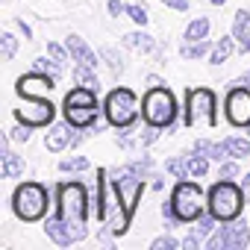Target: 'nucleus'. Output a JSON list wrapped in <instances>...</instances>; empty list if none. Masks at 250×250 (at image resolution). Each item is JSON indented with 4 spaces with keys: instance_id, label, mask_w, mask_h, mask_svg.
<instances>
[{
    "instance_id": "obj_1",
    "label": "nucleus",
    "mask_w": 250,
    "mask_h": 250,
    "mask_svg": "<svg viewBox=\"0 0 250 250\" xmlns=\"http://www.w3.org/2000/svg\"><path fill=\"white\" fill-rule=\"evenodd\" d=\"M88 212H91V197L80 180L56 186V215L68 227L74 241H83L88 235Z\"/></svg>"
},
{
    "instance_id": "obj_2",
    "label": "nucleus",
    "mask_w": 250,
    "mask_h": 250,
    "mask_svg": "<svg viewBox=\"0 0 250 250\" xmlns=\"http://www.w3.org/2000/svg\"><path fill=\"white\" fill-rule=\"evenodd\" d=\"M139 112H142V103H139L133 88L118 85L103 100V115H106V121L112 124L115 130H130L133 124L139 121Z\"/></svg>"
},
{
    "instance_id": "obj_3",
    "label": "nucleus",
    "mask_w": 250,
    "mask_h": 250,
    "mask_svg": "<svg viewBox=\"0 0 250 250\" xmlns=\"http://www.w3.org/2000/svg\"><path fill=\"white\" fill-rule=\"evenodd\" d=\"M47 206H50V191L42 186V183H21L15 191H12V212L24 221V224H36L47 215Z\"/></svg>"
},
{
    "instance_id": "obj_4",
    "label": "nucleus",
    "mask_w": 250,
    "mask_h": 250,
    "mask_svg": "<svg viewBox=\"0 0 250 250\" xmlns=\"http://www.w3.org/2000/svg\"><path fill=\"white\" fill-rule=\"evenodd\" d=\"M142 118H145L147 127L168 130L171 124L177 121V100H174V94L165 85L147 88V94L142 97Z\"/></svg>"
},
{
    "instance_id": "obj_5",
    "label": "nucleus",
    "mask_w": 250,
    "mask_h": 250,
    "mask_svg": "<svg viewBox=\"0 0 250 250\" xmlns=\"http://www.w3.org/2000/svg\"><path fill=\"white\" fill-rule=\"evenodd\" d=\"M171 203H174L180 224H194L203 212H209V194H203V188L197 183H188V180H180L174 186Z\"/></svg>"
},
{
    "instance_id": "obj_6",
    "label": "nucleus",
    "mask_w": 250,
    "mask_h": 250,
    "mask_svg": "<svg viewBox=\"0 0 250 250\" xmlns=\"http://www.w3.org/2000/svg\"><path fill=\"white\" fill-rule=\"evenodd\" d=\"M244 209V194L241 188L232 183V180H218L212 188H209V212L227 224V221H235Z\"/></svg>"
},
{
    "instance_id": "obj_7",
    "label": "nucleus",
    "mask_w": 250,
    "mask_h": 250,
    "mask_svg": "<svg viewBox=\"0 0 250 250\" xmlns=\"http://www.w3.org/2000/svg\"><path fill=\"white\" fill-rule=\"evenodd\" d=\"M218 124V100L212 88H188L186 91V127H215Z\"/></svg>"
},
{
    "instance_id": "obj_8",
    "label": "nucleus",
    "mask_w": 250,
    "mask_h": 250,
    "mask_svg": "<svg viewBox=\"0 0 250 250\" xmlns=\"http://www.w3.org/2000/svg\"><path fill=\"white\" fill-rule=\"evenodd\" d=\"M109 177H112V180H109L112 194H118V200L127 206V212L136 215V206H139V200H142V191H145V180H147V177L139 174L133 162L124 165V168H115Z\"/></svg>"
},
{
    "instance_id": "obj_9",
    "label": "nucleus",
    "mask_w": 250,
    "mask_h": 250,
    "mask_svg": "<svg viewBox=\"0 0 250 250\" xmlns=\"http://www.w3.org/2000/svg\"><path fill=\"white\" fill-rule=\"evenodd\" d=\"M56 115V106L47 97H24V106L15 109V121L27 124V127L39 130V127H50Z\"/></svg>"
},
{
    "instance_id": "obj_10",
    "label": "nucleus",
    "mask_w": 250,
    "mask_h": 250,
    "mask_svg": "<svg viewBox=\"0 0 250 250\" xmlns=\"http://www.w3.org/2000/svg\"><path fill=\"white\" fill-rule=\"evenodd\" d=\"M224 112H227V121L232 127H250V85H235L227 91V100H224Z\"/></svg>"
},
{
    "instance_id": "obj_11",
    "label": "nucleus",
    "mask_w": 250,
    "mask_h": 250,
    "mask_svg": "<svg viewBox=\"0 0 250 250\" xmlns=\"http://www.w3.org/2000/svg\"><path fill=\"white\" fill-rule=\"evenodd\" d=\"M53 88H56V77L42 74V71H36V68H33L30 74L18 77V83H15L18 97H47Z\"/></svg>"
},
{
    "instance_id": "obj_12",
    "label": "nucleus",
    "mask_w": 250,
    "mask_h": 250,
    "mask_svg": "<svg viewBox=\"0 0 250 250\" xmlns=\"http://www.w3.org/2000/svg\"><path fill=\"white\" fill-rule=\"evenodd\" d=\"M62 115L74 130H88L100 118V106L97 103H62Z\"/></svg>"
},
{
    "instance_id": "obj_13",
    "label": "nucleus",
    "mask_w": 250,
    "mask_h": 250,
    "mask_svg": "<svg viewBox=\"0 0 250 250\" xmlns=\"http://www.w3.org/2000/svg\"><path fill=\"white\" fill-rule=\"evenodd\" d=\"M65 47H68V53H71V59H74L77 65H88V68H94V71H97V65L103 62V59H100V53H94V50L85 44V39H83V36H77V33H71V36L65 39Z\"/></svg>"
},
{
    "instance_id": "obj_14",
    "label": "nucleus",
    "mask_w": 250,
    "mask_h": 250,
    "mask_svg": "<svg viewBox=\"0 0 250 250\" xmlns=\"http://www.w3.org/2000/svg\"><path fill=\"white\" fill-rule=\"evenodd\" d=\"M221 235H224V250H244L250 244V227L244 221H227L221 227Z\"/></svg>"
},
{
    "instance_id": "obj_15",
    "label": "nucleus",
    "mask_w": 250,
    "mask_h": 250,
    "mask_svg": "<svg viewBox=\"0 0 250 250\" xmlns=\"http://www.w3.org/2000/svg\"><path fill=\"white\" fill-rule=\"evenodd\" d=\"M106 186H109V180H106V171L100 168V171H97V180H94V191H91V212H94V218H97L100 224L109 218V197H106Z\"/></svg>"
},
{
    "instance_id": "obj_16",
    "label": "nucleus",
    "mask_w": 250,
    "mask_h": 250,
    "mask_svg": "<svg viewBox=\"0 0 250 250\" xmlns=\"http://www.w3.org/2000/svg\"><path fill=\"white\" fill-rule=\"evenodd\" d=\"M9 136L3 139V150H0V162H3V168H0V177L3 180H18L24 177V156H18L15 150H9Z\"/></svg>"
},
{
    "instance_id": "obj_17",
    "label": "nucleus",
    "mask_w": 250,
    "mask_h": 250,
    "mask_svg": "<svg viewBox=\"0 0 250 250\" xmlns=\"http://www.w3.org/2000/svg\"><path fill=\"white\" fill-rule=\"evenodd\" d=\"M71 124L65 121V124H53V127L47 130V136H44V147L50 150V153H62V150H68L71 147Z\"/></svg>"
},
{
    "instance_id": "obj_18",
    "label": "nucleus",
    "mask_w": 250,
    "mask_h": 250,
    "mask_svg": "<svg viewBox=\"0 0 250 250\" xmlns=\"http://www.w3.org/2000/svg\"><path fill=\"white\" fill-rule=\"evenodd\" d=\"M44 235H47L53 244H59V247H71V244H77V241H74V235L68 232V227L62 224V218H59V215H53V218H47V221H44Z\"/></svg>"
},
{
    "instance_id": "obj_19",
    "label": "nucleus",
    "mask_w": 250,
    "mask_h": 250,
    "mask_svg": "<svg viewBox=\"0 0 250 250\" xmlns=\"http://www.w3.org/2000/svg\"><path fill=\"white\" fill-rule=\"evenodd\" d=\"M121 44H124V47H130V50H136V53H153V50H156V39L147 36L145 30H133V33H127V36L121 39Z\"/></svg>"
},
{
    "instance_id": "obj_20",
    "label": "nucleus",
    "mask_w": 250,
    "mask_h": 250,
    "mask_svg": "<svg viewBox=\"0 0 250 250\" xmlns=\"http://www.w3.org/2000/svg\"><path fill=\"white\" fill-rule=\"evenodd\" d=\"M232 53H235V36L215 39V44H212V50H209V62H212V65H224Z\"/></svg>"
},
{
    "instance_id": "obj_21",
    "label": "nucleus",
    "mask_w": 250,
    "mask_h": 250,
    "mask_svg": "<svg viewBox=\"0 0 250 250\" xmlns=\"http://www.w3.org/2000/svg\"><path fill=\"white\" fill-rule=\"evenodd\" d=\"M194 150L206 153V156H209L212 162H227V159H229V153H227L224 142H209V139H197V142H194Z\"/></svg>"
},
{
    "instance_id": "obj_22",
    "label": "nucleus",
    "mask_w": 250,
    "mask_h": 250,
    "mask_svg": "<svg viewBox=\"0 0 250 250\" xmlns=\"http://www.w3.org/2000/svg\"><path fill=\"white\" fill-rule=\"evenodd\" d=\"M209 30H212L209 18H194V21H188L183 36H186V42H203V39H209Z\"/></svg>"
},
{
    "instance_id": "obj_23",
    "label": "nucleus",
    "mask_w": 250,
    "mask_h": 250,
    "mask_svg": "<svg viewBox=\"0 0 250 250\" xmlns=\"http://www.w3.org/2000/svg\"><path fill=\"white\" fill-rule=\"evenodd\" d=\"M212 44H215V42H209V39H203V42H186V44L180 47V56H183V59H203V56H209Z\"/></svg>"
},
{
    "instance_id": "obj_24",
    "label": "nucleus",
    "mask_w": 250,
    "mask_h": 250,
    "mask_svg": "<svg viewBox=\"0 0 250 250\" xmlns=\"http://www.w3.org/2000/svg\"><path fill=\"white\" fill-rule=\"evenodd\" d=\"M186 159H188V171H191V177H206L209 174V156L206 153H200V150H191V153H186Z\"/></svg>"
},
{
    "instance_id": "obj_25",
    "label": "nucleus",
    "mask_w": 250,
    "mask_h": 250,
    "mask_svg": "<svg viewBox=\"0 0 250 250\" xmlns=\"http://www.w3.org/2000/svg\"><path fill=\"white\" fill-rule=\"evenodd\" d=\"M224 147H227L229 159H244V156H250V142H247V139L229 136V139H224Z\"/></svg>"
},
{
    "instance_id": "obj_26",
    "label": "nucleus",
    "mask_w": 250,
    "mask_h": 250,
    "mask_svg": "<svg viewBox=\"0 0 250 250\" xmlns=\"http://www.w3.org/2000/svg\"><path fill=\"white\" fill-rule=\"evenodd\" d=\"M232 36H235V42L250 39V12L247 9H238L235 12V18H232Z\"/></svg>"
},
{
    "instance_id": "obj_27",
    "label": "nucleus",
    "mask_w": 250,
    "mask_h": 250,
    "mask_svg": "<svg viewBox=\"0 0 250 250\" xmlns=\"http://www.w3.org/2000/svg\"><path fill=\"white\" fill-rule=\"evenodd\" d=\"M218 224H221V221H218L212 212H203V215L194 221V235H197V238H209V235H212V229H215Z\"/></svg>"
},
{
    "instance_id": "obj_28",
    "label": "nucleus",
    "mask_w": 250,
    "mask_h": 250,
    "mask_svg": "<svg viewBox=\"0 0 250 250\" xmlns=\"http://www.w3.org/2000/svg\"><path fill=\"white\" fill-rule=\"evenodd\" d=\"M100 59L109 65V71H112L115 77H121V74H124V56H121L115 47H103V50H100Z\"/></svg>"
},
{
    "instance_id": "obj_29",
    "label": "nucleus",
    "mask_w": 250,
    "mask_h": 250,
    "mask_svg": "<svg viewBox=\"0 0 250 250\" xmlns=\"http://www.w3.org/2000/svg\"><path fill=\"white\" fill-rule=\"evenodd\" d=\"M74 83H77V85H85V88H97V85H100L94 68H88V65H77V68H74Z\"/></svg>"
},
{
    "instance_id": "obj_30",
    "label": "nucleus",
    "mask_w": 250,
    "mask_h": 250,
    "mask_svg": "<svg viewBox=\"0 0 250 250\" xmlns=\"http://www.w3.org/2000/svg\"><path fill=\"white\" fill-rule=\"evenodd\" d=\"M33 68H36V71H42V74H50V77H56V80H59V77H62V71H65L53 56H39V59L33 62Z\"/></svg>"
},
{
    "instance_id": "obj_31",
    "label": "nucleus",
    "mask_w": 250,
    "mask_h": 250,
    "mask_svg": "<svg viewBox=\"0 0 250 250\" xmlns=\"http://www.w3.org/2000/svg\"><path fill=\"white\" fill-rule=\"evenodd\" d=\"M165 171L174 174L177 180H188V177H191V171H188V159H186V156H174V159H168V162H165Z\"/></svg>"
},
{
    "instance_id": "obj_32",
    "label": "nucleus",
    "mask_w": 250,
    "mask_h": 250,
    "mask_svg": "<svg viewBox=\"0 0 250 250\" xmlns=\"http://www.w3.org/2000/svg\"><path fill=\"white\" fill-rule=\"evenodd\" d=\"M59 171H62V174H83V171H88V159H85V156L62 159V162H59Z\"/></svg>"
},
{
    "instance_id": "obj_33",
    "label": "nucleus",
    "mask_w": 250,
    "mask_h": 250,
    "mask_svg": "<svg viewBox=\"0 0 250 250\" xmlns=\"http://www.w3.org/2000/svg\"><path fill=\"white\" fill-rule=\"evenodd\" d=\"M0 53H3L6 62L15 59V53H18V39H15L12 33H3V36H0Z\"/></svg>"
},
{
    "instance_id": "obj_34",
    "label": "nucleus",
    "mask_w": 250,
    "mask_h": 250,
    "mask_svg": "<svg viewBox=\"0 0 250 250\" xmlns=\"http://www.w3.org/2000/svg\"><path fill=\"white\" fill-rule=\"evenodd\" d=\"M47 56H53V59H56V62H59V65L65 68V65H68V56H71V53H68V47H65V44L47 42Z\"/></svg>"
},
{
    "instance_id": "obj_35",
    "label": "nucleus",
    "mask_w": 250,
    "mask_h": 250,
    "mask_svg": "<svg viewBox=\"0 0 250 250\" xmlns=\"http://www.w3.org/2000/svg\"><path fill=\"white\" fill-rule=\"evenodd\" d=\"M241 171H238V159H227L221 162V171H218V180H235Z\"/></svg>"
},
{
    "instance_id": "obj_36",
    "label": "nucleus",
    "mask_w": 250,
    "mask_h": 250,
    "mask_svg": "<svg viewBox=\"0 0 250 250\" xmlns=\"http://www.w3.org/2000/svg\"><path fill=\"white\" fill-rule=\"evenodd\" d=\"M174 247H183V241H177L171 235H159L150 241V250H174Z\"/></svg>"
},
{
    "instance_id": "obj_37",
    "label": "nucleus",
    "mask_w": 250,
    "mask_h": 250,
    "mask_svg": "<svg viewBox=\"0 0 250 250\" xmlns=\"http://www.w3.org/2000/svg\"><path fill=\"white\" fill-rule=\"evenodd\" d=\"M127 15H130V18H133V21H136L139 27H145V24L150 21L147 9H145V6H136V3H133V6H127Z\"/></svg>"
},
{
    "instance_id": "obj_38",
    "label": "nucleus",
    "mask_w": 250,
    "mask_h": 250,
    "mask_svg": "<svg viewBox=\"0 0 250 250\" xmlns=\"http://www.w3.org/2000/svg\"><path fill=\"white\" fill-rule=\"evenodd\" d=\"M30 130H33V127H27V124H18V127H12L6 136H9L12 142H30Z\"/></svg>"
},
{
    "instance_id": "obj_39",
    "label": "nucleus",
    "mask_w": 250,
    "mask_h": 250,
    "mask_svg": "<svg viewBox=\"0 0 250 250\" xmlns=\"http://www.w3.org/2000/svg\"><path fill=\"white\" fill-rule=\"evenodd\" d=\"M106 9H109V15H112V18L127 15V3H124V0H109V3H106Z\"/></svg>"
},
{
    "instance_id": "obj_40",
    "label": "nucleus",
    "mask_w": 250,
    "mask_h": 250,
    "mask_svg": "<svg viewBox=\"0 0 250 250\" xmlns=\"http://www.w3.org/2000/svg\"><path fill=\"white\" fill-rule=\"evenodd\" d=\"M156 139H159V127H147V130L142 133V139H139V142H142V147H147V145H153Z\"/></svg>"
},
{
    "instance_id": "obj_41",
    "label": "nucleus",
    "mask_w": 250,
    "mask_h": 250,
    "mask_svg": "<svg viewBox=\"0 0 250 250\" xmlns=\"http://www.w3.org/2000/svg\"><path fill=\"white\" fill-rule=\"evenodd\" d=\"M224 247V235H221V229L218 232H212L209 238H206V250H221Z\"/></svg>"
},
{
    "instance_id": "obj_42",
    "label": "nucleus",
    "mask_w": 250,
    "mask_h": 250,
    "mask_svg": "<svg viewBox=\"0 0 250 250\" xmlns=\"http://www.w3.org/2000/svg\"><path fill=\"white\" fill-rule=\"evenodd\" d=\"M165 6H171V9H177V12H188V0H162Z\"/></svg>"
},
{
    "instance_id": "obj_43",
    "label": "nucleus",
    "mask_w": 250,
    "mask_h": 250,
    "mask_svg": "<svg viewBox=\"0 0 250 250\" xmlns=\"http://www.w3.org/2000/svg\"><path fill=\"white\" fill-rule=\"evenodd\" d=\"M183 247H186V250H194V247H200V238L191 232V235H186V238H183Z\"/></svg>"
},
{
    "instance_id": "obj_44",
    "label": "nucleus",
    "mask_w": 250,
    "mask_h": 250,
    "mask_svg": "<svg viewBox=\"0 0 250 250\" xmlns=\"http://www.w3.org/2000/svg\"><path fill=\"white\" fill-rule=\"evenodd\" d=\"M15 24H18V30H21V33H24V39H33V30H30V24H27V21H24V18H18V21H15Z\"/></svg>"
},
{
    "instance_id": "obj_45",
    "label": "nucleus",
    "mask_w": 250,
    "mask_h": 250,
    "mask_svg": "<svg viewBox=\"0 0 250 250\" xmlns=\"http://www.w3.org/2000/svg\"><path fill=\"white\" fill-rule=\"evenodd\" d=\"M147 85H150V88H159V85H165V80L156 77V74H150V77H147Z\"/></svg>"
},
{
    "instance_id": "obj_46",
    "label": "nucleus",
    "mask_w": 250,
    "mask_h": 250,
    "mask_svg": "<svg viewBox=\"0 0 250 250\" xmlns=\"http://www.w3.org/2000/svg\"><path fill=\"white\" fill-rule=\"evenodd\" d=\"M238 50H241V53H250V39H244V42H238Z\"/></svg>"
},
{
    "instance_id": "obj_47",
    "label": "nucleus",
    "mask_w": 250,
    "mask_h": 250,
    "mask_svg": "<svg viewBox=\"0 0 250 250\" xmlns=\"http://www.w3.org/2000/svg\"><path fill=\"white\" fill-rule=\"evenodd\" d=\"M227 3V0H212V6H224Z\"/></svg>"
}]
</instances>
